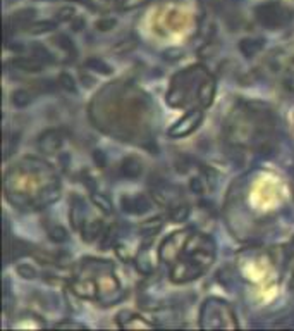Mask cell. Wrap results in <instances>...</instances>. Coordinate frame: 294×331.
I'll list each match as a JSON object with an SVG mask.
<instances>
[{"mask_svg": "<svg viewBox=\"0 0 294 331\" xmlns=\"http://www.w3.org/2000/svg\"><path fill=\"white\" fill-rule=\"evenodd\" d=\"M158 259L171 267L169 278L172 283H189L212 266L215 259V243L208 235L186 228L163 240Z\"/></svg>", "mask_w": 294, "mask_h": 331, "instance_id": "cell-1", "label": "cell"}, {"mask_svg": "<svg viewBox=\"0 0 294 331\" xmlns=\"http://www.w3.org/2000/svg\"><path fill=\"white\" fill-rule=\"evenodd\" d=\"M60 183L50 164L24 159L5 175V195L12 205L41 209L59 199Z\"/></svg>", "mask_w": 294, "mask_h": 331, "instance_id": "cell-2", "label": "cell"}, {"mask_svg": "<svg viewBox=\"0 0 294 331\" xmlns=\"http://www.w3.org/2000/svg\"><path fill=\"white\" fill-rule=\"evenodd\" d=\"M69 285L78 297L93 300L102 306H112L122 299L120 283L110 261L84 259L78 262Z\"/></svg>", "mask_w": 294, "mask_h": 331, "instance_id": "cell-3", "label": "cell"}, {"mask_svg": "<svg viewBox=\"0 0 294 331\" xmlns=\"http://www.w3.org/2000/svg\"><path fill=\"white\" fill-rule=\"evenodd\" d=\"M215 97V78L201 67L191 66L177 73L171 81L167 91V104L177 109H184L198 104L201 109L212 106Z\"/></svg>", "mask_w": 294, "mask_h": 331, "instance_id": "cell-4", "label": "cell"}, {"mask_svg": "<svg viewBox=\"0 0 294 331\" xmlns=\"http://www.w3.org/2000/svg\"><path fill=\"white\" fill-rule=\"evenodd\" d=\"M201 330H236L237 321L234 309L220 299H208L200 309Z\"/></svg>", "mask_w": 294, "mask_h": 331, "instance_id": "cell-5", "label": "cell"}, {"mask_svg": "<svg viewBox=\"0 0 294 331\" xmlns=\"http://www.w3.org/2000/svg\"><path fill=\"white\" fill-rule=\"evenodd\" d=\"M255 16H256V21L261 26H265L269 29H277L289 24L291 19H293V11L284 9L282 5L275 4V2H270V4L258 5L255 9Z\"/></svg>", "mask_w": 294, "mask_h": 331, "instance_id": "cell-6", "label": "cell"}, {"mask_svg": "<svg viewBox=\"0 0 294 331\" xmlns=\"http://www.w3.org/2000/svg\"><path fill=\"white\" fill-rule=\"evenodd\" d=\"M203 121V109L201 107H193L189 109L177 123H174L169 130V136L171 138H184V136L191 135L196 128L200 126Z\"/></svg>", "mask_w": 294, "mask_h": 331, "instance_id": "cell-7", "label": "cell"}, {"mask_svg": "<svg viewBox=\"0 0 294 331\" xmlns=\"http://www.w3.org/2000/svg\"><path fill=\"white\" fill-rule=\"evenodd\" d=\"M120 207L127 214L141 216L150 211L152 202L146 195H124L122 200H120Z\"/></svg>", "mask_w": 294, "mask_h": 331, "instance_id": "cell-8", "label": "cell"}, {"mask_svg": "<svg viewBox=\"0 0 294 331\" xmlns=\"http://www.w3.org/2000/svg\"><path fill=\"white\" fill-rule=\"evenodd\" d=\"M37 16L35 9H21V11L14 12V14L9 16V19L5 21V29H7V35L11 31H21V29H28V26L33 22Z\"/></svg>", "mask_w": 294, "mask_h": 331, "instance_id": "cell-9", "label": "cell"}, {"mask_svg": "<svg viewBox=\"0 0 294 331\" xmlns=\"http://www.w3.org/2000/svg\"><path fill=\"white\" fill-rule=\"evenodd\" d=\"M62 142H64V138H62L60 131L59 130H47L45 133H41V135L38 136L37 145L43 154H55L59 149H60Z\"/></svg>", "mask_w": 294, "mask_h": 331, "instance_id": "cell-10", "label": "cell"}, {"mask_svg": "<svg viewBox=\"0 0 294 331\" xmlns=\"http://www.w3.org/2000/svg\"><path fill=\"white\" fill-rule=\"evenodd\" d=\"M79 233H81V238L86 242H93L97 240V238L102 237L103 233V222L100 221V219H88L84 218L83 221H81L79 224Z\"/></svg>", "mask_w": 294, "mask_h": 331, "instance_id": "cell-11", "label": "cell"}, {"mask_svg": "<svg viewBox=\"0 0 294 331\" xmlns=\"http://www.w3.org/2000/svg\"><path fill=\"white\" fill-rule=\"evenodd\" d=\"M117 324L119 328H124V330H136V328H153L152 323L145 321L141 316L135 312H129V310H124V312L117 314Z\"/></svg>", "mask_w": 294, "mask_h": 331, "instance_id": "cell-12", "label": "cell"}, {"mask_svg": "<svg viewBox=\"0 0 294 331\" xmlns=\"http://www.w3.org/2000/svg\"><path fill=\"white\" fill-rule=\"evenodd\" d=\"M119 173L126 179H136L143 175V162L138 157H126V159L120 160Z\"/></svg>", "mask_w": 294, "mask_h": 331, "instance_id": "cell-13", "label": "cell"}, {"mask_svg": "<svg viewBox=\"0 0 294 331\" xmlns=\"http://www.w3.org/2000/svg\"><path fill=\"white\" fill-rule=\"evenodd\" d=\"M167 212H169V218H171L172 221H176V222L184 221L189 214V205L184 199H179L177 202H174V204L169 205Z\"/></svg>", "mask_w": 294, "mask_h": 331, "instance_id": "cell-14", "label": "cell"}, {"mask_svg": "<svg viewBox=\"0 0 294 331\" xmlns=\"http://www.w3.org/2000/svg\"><path fill=\"white\" fill-rule=\"evenodd\" d=\"M239 48L243 52V55L253 57V55H256L263 48V40L261 38H244V40L239 42Z\"/></svg>", "mask_w": 294, "mask_h": 331, "instance_id": "cell-15", "label": "cell"}, {"mask_svg": "<svg viewBox=\"0 0 294 331\" xmlns=\"http://www.w3.org/2000/svg\"><path fill=\"white\" fill-rule=\"evenodd\" d=\"M162 221H163L162 218L148 219V221H145L141 226H139V231H141V235H145V237H155L160 229H162V226H163Z\"/></svg>", "mask_w": 294, "mask_h": 331, "instance_id": "cell-16", "label": "cell"}, {"mask_svg": "<svg viewBox=\"0 0 294 331\" xmlns=\"http://www.w3.org/2000/svg\"><path fill=\"white\" fill-rule=\"evenodd\" d=\"M11 102H12V106L22 109V107L29 106V104L33 102V95L29 93L28 90H16V91H12V95H11Z\"/></svg>", "mask_w": 294, "mask_h": 331, "instance_id": "cell-17", "label": "cell"}, {"mask_svg": "<svg viewBox=\"0 0 294 331\" xmlns=\"http://www.w3.org/2000/svg\"><path fill=\"white\" fill-rule=\"evenodd\" d=\"M52 42H54V45H57L59 48H62L65 54L71 55V57L74 59V55H76V48H74V45H73V42H71V38H67L65 35H57V37H55Z\"/></svg>", "mask_w": 294, "mask_h": 331, "instance_id": "cell-18", "label": "cell"}, {"mask_svg": "<svg viewBox=\"0 0 294 331\" xmlns=\"http://www.w3.org/2000/svg\"><path fill=\"white\" fill-rule=\"evenodd\" d=\"M57 28V21H41V22H33L28 26L26 31L33 33V35H40V33H47Z\"/></svg>", "mask_w": 294, "mask_h": 331, "instance_id": "cell-19", "label": "cell"}, {"mask_svg": "<svg viewBox=\"0 0 294 331\" xmlns=\"http://www.w3.org/2000/svg\"><path fill=\"white\" fill-rule=\"evenodd\" d=\"M48 237H50L52 242L62 243V242L67 240V231L62 226H55V228H48Z\"/></svg>", "mask_w": 294, "mask_h": 331, "instance_id": "cell-20", "label": "cell"}, {"mask_svg": "<svg viewBox=\"0 0 294 331\" xmlns=\"http://www.w3.org/2000/svg\"><path fill=\"white\" fill-rule=\"evenodd\" d=\"M86 66L88 67H93L95 71L98 69L102 74H112V67L109 64H105L102 59H91V61L86 62Z\"/></svg>", "mask_w": 294, "mask_h": 331, "instance_id": "cell-21", "label": "cell"}, {"mask_svg": "<svg viewBox=\"0 0 294 331\" xmlns=\"http://www.w3.org/2000/svg\"><path fill=\"white\" fill-rule=\"evenodd\" d=\"M16 269H18L19 276L24 278V280H35V278H37V271H35V267L28 266V264H19Z\"/></svg>", "mask_w": 294, "mask_h": 331, "instance_id": "cell-22", "label": "cell"}, {"mask_svg": "<svg viewBox=\"0 0 294 331\" xmlns=\"http://www.w3.org/2000/svg\"><path fill=\"white\" fill-rule=\"evenodd\" d=\"M57 81H59V87L64 88V90L73 91V93L76 91V85H74V80L69 76V74H60Z\"/></svg>", "mask_w": 294, "mask_h": 331, "instance_id": "cell-23", "label": "cell"}, {"mask_svg": "<svg viewBox=\"0 0 294 331\" xmlns=\"http://www.w3.org/2000/svg\"><path fill=\"white\" fill-rule=\"evenodd\" d=\"M116 2L119 4L120 9H135L138 7V5L146 4L148 0H116Z\"/></svg>", "mask_w": 294, "mask_h": 331, "instance_id": "cell-24", "label": "cell"}, {"mask_svg": "<svg viewBox=\"0 0 294 331\" xmlns=\"http://www.w3.org/2000/svg\"><path fill=\"white\" fill-rule=\"evenodd\" d=\"M116 19H110V18H107V19H100V21L97 22V29L98 31H109V29H112L114 26H116Z\"/></svg>", "mask_w": 294, "mask_h": 331, "instance_id": "cell-25", "label": "cell"}, {"mask_svg": "<svg viewBox=\"0 0 294 331\" xmlns=\"http://www.w3.org/2000/svg\"><path fill=\"white\" fill-rule=\"evenodd\" d=\"M74 18V9L73 7H64L59 11V19L60 21H69V19Z\"/></svg>", "mask_w": 294, "mask_h": 331, "instance_id": "cell-26", "label": "cell"}, {"mask_svg": "<svg viewBox=\"0 0 294 331\" xmlns=\"http://www.w3.org/2000/svg\"><path fill=\"white\" fill-rule=\"evenodd\" d=\"M55 328H76V330H83V324H76V323H71V321H62V323H57Z\"/></svg>", "mask_w": 294, "mask_h": 331, "instance_id": "cell-27", "label": "cell"}, {"mask_svg": "<svg viewBox=\"0 0 294 331\" xmlns=\"http://www.w3.org/2000/svg\"><path fill=\"white\" fill-rule=\"evenodd\" d=\"M95 162H98V166H100V169H103V166H105V157H103V154L100 152V150H95Z\"/></svg>", "mask_w": 294, "mask_h": 331, "instance_id": "cell-28", "label": "cell"}, {"mask_svg": "<svg viewBox=\"0 0 294 331\" xmlns=\"http://www.w3.org/2000/svg\"><path fill=\"white\" fill-rule=\"evenodd\" d=\"M64 2H76V4H84L86 7L93 9V4H91V0H64Z\"/></svg>", "mask_w": 294, "mask_h": 331, "instance_id": "cell-29", "label": "cell"}]
</instances>
